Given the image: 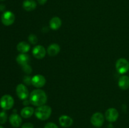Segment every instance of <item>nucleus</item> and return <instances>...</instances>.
<instances>
[{
	"instance_id": "1",
	"label": "nucleus",
	"mask_w": 129,
	"mask_h": 128,
	"mask_svg": "<svg viewBox=\"0 0 129 128\" xmlns=\"http://www.w3.org/2000/svg\"><path fill=\"white\" fill-rule=\"evenodd\" d=\"M29 101L31 104L36 107L45 105L47 101V95L44 90L41 89H35L30 93L29 95Z\"/></svg>"
},
{
	"instance_id": "2",
	"label": "nucleus",
	"mask_w": 129,
	"mask_h": 128,
	"mask_svg": "<svg viewBox=\"0 0 129 128\" xmlns=\"http://www.w3.org/2000/svg\"><path fill=\"white\" fill-rule=\"evenodd\" d=\"M52 114V109L50 106L43 105L37 107L35 110V115L37 119L41 120H45L50 117Z\"/></svg>"
},
{
	"instance_id": "3",
	"label": "nucleus",
	"mask_w": 129,
	"mask_h": 128,
	"mask_svg": "<svg viewBox=\"0 0 129 128\" xmlns=\"http://www.w3.org/2000/svg\"><path fill=\"white\" fill-rule=\"evenodd\" d=\"M14 99L11 95L6 94L0 99V106L3 110H10L13 107Z\"/></svg>"
},
{
	"instance_id": "4",
	"label": "nucleus",
	"mask_w": 129,
	"mask_h": 128,
	"mask_svg": "<svg viewBox=\"0 0 129 128\" xmlns=\"http://www.w3.org/2000/svg\"><path fill=\"white\" fill-rule=\"evenodd\" d=\"M117 71L120 74H124L129 70V62L128 60L123 58H119L115 64Z\"/></svg>"
},
{
	"instance_id": "5",
	"label": "nucleus",
	"mask_w": 129,
	"mask_h": 128,
	"mask_svg": "<svg viewBox=\"0 0 129 128\" xmlns=\"http://www.w3.org/2000/svg\"><path fill=\"white\" fill-rule=\"evenodd\" d=\"M16 92L18 97L22 100H26L30 95L27 87L23 84H20L17 85L16 88Z\"/></svg>"
},
{
	"instance_id": "6",
	"label": "nucleus",
	"mask_w": 129,
	"mask_h": 128,
	"mask_svg": "<svg viewBox=\"0 0 129 128\" xmlns=\"http://www.w3.org/2000/svg\"><path fill=\"white\" fill-rule=\"evenodd\" d=\"M91 123L96 127H100L105 122V117L101 112H96L91 117Z\"/></svg>"
},
{
	"instance_id": "7",
	"label": "nucleus",
	"mask_w": 129,
	"mask_h": 128,
	"mask_svg": "<svg viewBox=\"0 0 129 128\" xmlns=\"http://www.w3.org/2000/svg\"><path fill=\"white\" fill-rule=\"evenodd\" d=\"M15 16L11 11H5L1 16V22L5 26H10L15 22Z\"/></svg>"
},
{
	"instance_id": "8",
	"label": "nucleus",
	"mask_w": 129,
	"mask_h": 128,
	"mask_svg": "<svg viewBox=\"0 0 129 128\" xmlns=\"http://www.w3.org/2000/svg\"><path fill=\"white\" fill-rule=\"evenodd\" d=\"M119 114L115 108H110L105 112V118L110 122H115L118 119Z\"/></svg>"
},
{
	"instance_id": "9",
	"label": "nucleus",
	"mask_w": 129,
	"mask_h": 128,
	"mask_svg": "<svg viewBox=\"0 0 129 128\" xmlns=\"http://www.w3.org/2000/svg\"><path fill=\"white\" fill-rule=\"evenodd\" d=\"M46 79L43 75L38 74L31 78V84L36 88H41L45 85Z\"/></svg>"
},
{
	"instance_id": "10",
	"label": "nucleus",
	"mask_w": 129,
	"mask_h": 128,
	"mask_svg": "<svg viewBox=\"0 0 129 128\" xmlns=\"http://www.w3.org/2000/svg\"><path fill=\"white\" fill-rule=\"evenodd\" d=\"M32 53L37 59H42L46 55V50L42 45H37L33 49Z\"/></svg>"
},
{
	"instance_id": "11",
	"label": "nucleus",
	"mask_w": 129,
	"mask_h": 128,
	"mask_svg": "<svg viewBox=\"0 0 129 128\" xmlns=\"http://www.w3.org/2000/svg\"><path fill=\"white\" fill-rule=\"evenodd\" d=\"M10 124L15 127H19L22 123V119L21 117L17 114H12L9 118Z\"/></svg>"
},
{
	"instance_id": "12",
	"label": "nucleus",
	"mask_w": 129,
	"mask_h": 128,
	"mask_svg": "<svg viewBox=\"0 0 129 128\" xmlns=\"http://www.w3.org/2000/svg\"><path fill=\"white\" fill-rule=\"evenodd\" d=\"M59 124L61 126L64 127H68L72 125L73 123V120L71 117L66 115H62L59 119Z\"/></svg>"
},
{
	"instance_id": "13",
	"label": "nucleus",
	"mask_w": 129,
	"mask_h": 128,
	"mask_svg": "<svg viewBox=\"0 0 129 128\" xmlns=\"http://www.w3.org/2000/svg\"><path fill=\"white\" fill-rule=\"evenodd\" d=\"M60 47L57 43H52L49 45L47 48V53L49 56H54L57 55L60 52Z\"/></svg>"
},
{
	"instance_id": "14",
	"label": "nucleus",
	"mask_w": 129,
	"mask_h": 128,
	"mask_svg": "<svg viewBox=\"0 0 129 128\" xmlns=\"http://www.w3.org/2000/svg\"><path fill=\"white\" fill-rule=\"evenodd\" d=\"M49 25H50V28L52 30H57L61 26L62 21L60 18L55 16V17H53L52 18L50 19V21H49Z\"/></svg>"
},
{
	"instance_id": "15",
	"label": "nucleus",
	"mask_w": 129,
	"mask_h": 128,
	"mask_svg": "<svg viewBox=\"0 0 129 128\" xmlns=\"http://www.w3.org/2000/svg\"><path fill=\"white\" fill-rule=\"evenodd\" d=\"M118 87L122 90H125L129 88V77L127 75H123L118 80Z\"/></svg>"
},
{
	"instance_id": "16",
	"label": "nucleus",
	"mask_w": 129,
	"mask_h": 128,
	"mask_svg": "<svg viewBox=\"0 0 129 128\" xmlns=\"http://www.w3.org/2000/svg\"><path fill=\"white\" fill-rule=\"evenodd\" d=\"M35 113V110L32 107L26 106L23 108L20 112V114L22 117L25 118V119H28L30 118L33 115V114Z\"/></svg>"
},
{
	"instance_id": "17",
	"label": "nucleus",
	"mask_w": 129,
	"mask_h": 128,
	"mask_svg": "<svg viewBox=\"0 0 129 128\" xmlns=\"http://www.w3.org/2000/svg\"><path fill=\"white\" fill-rule=\"evenodd\" d=\"M30 56L27 54L20 53L17 56L16 60L19 65L23 66V65H25L26 64H28V62L30 61Z\"/></svg>"
},
{
	"instance_id": "18",
	"label": "nucleus",
	"mask_w": 129,
	"mask_h": 128,
	"mask_svg": "<svg viewBox=\"0 0 129 128\" xmlns=\"http://www.w3.org/2000/svg\"><path fill=\"white\" fill-rule=\"evenodd\" d=\"M37 7V3L34 0H25L23 3V8L27 11H31Z\"/></svg>"
},
{
	"instance_id": "19",
	"label": "nucleus",
	"mask_w": 129,
	"mask_h": 128,
	"mask_svg": "<svg viewBox=\"0 0 129 128\" xmlns=\"http://www.w3.org/2000/svg\"><path fill=\"white\" fill-rule=\"evenodd\" d=\"M17 50L21 53H26L30 50V46L28 43L25 41H21L18 43V44L16 46Z\"/></svg>"
},
{
	"instance_id": "20",
	"label": "nucleus",
	"mask_w": 129,
	"mask_h": 128,
	"mask_svg": "<svg viewBox=\"0 0 129 128\" xmlns=\"http://www.w3.org/2000/svg\"><path fill=\"white\" fill-rule=\"evenodd\" d=\"M28 40L29 42L32 45H35L38 42V38L34 34H30L28 37Z\"/></svg>"
},
{
	"instance_id": "21",
	"label": "nucleus",
	"mask_w": 129,
	"mask_h": 128,
	"mask_svg": "<svg viewBox=\"0 0 129 128\" xmlns=\"http://www.w3.org/2000/svg\"><path fill=\"white\" fill-rule=\"evenodd\" d=\"M8 115L7 114L5 111H2L0 112V124H3L7 121Z\"/></svg>"
},
{
	"instance_id": "22",
	"label": "nucleus",
	"mask_w": 129,
	"mask_h": 128,
	"mask_svg": "<svg viewBox=\"0 0 129 128\" xmlns=\"http://www.w3.org/2000/svg\"><path fill=\"white\" fill-rule=\"evenodd\" d=\"M22 69L23 71L26 74H30L31 72H32V68L30 65H29L28 64H26L25 65H23Z\"/></svg>"
},
{
	"instance_id": "23",
	"label": "nucleus",
	"mask_w": 129,
	"mask_h": 128,
	"mask_svg": "<svg viewBox=\"0 0 129 128\" xmlns=\"http://www.w3.org/2000/svg\"><path fill=\"white\" fill-rule=\"evenodd\" d=\"M23 82L27 85L31 84V78L29 76H25L23 78Z\"/></svg>"
},
{
	"instance_id": "24",
	"label": "nucleus",
	"mask_w": 129,
	"mask_h": 128,
	"mask_svg": "<svg viewBox=\"0 0 129 128\" xmlns=\"http://www.w3.org/2000/svg\"><path fill=\"white\" fill-rule=\"evenodd\" d=\"M44 128H59L57 125L53 122H48L45 124Z\"/></svg>"
},
{
	"instance_id": "25",
	"label": "nucleus",
	"mask_w": 129,
	"mask_h": 128,
	"mask_svg": "<svg viewBox=\"0 0 129 128\" xmlns=\"http://www.w3.org/2000/svg\"><path fill=\"white\" fill-rule=\"evenodd\" d=\"M21 128H34V125L30 122H26L23 124Z\"/></svg>"
},
{
	"instance_id": "26",
	"label": "nucleus",
	"mask_w": 129,
	"mask_h": 128,
	"mask_svg": "<svg viewBox=\"0 0 129 128\" xmlns=\"http://www.w3.org/2000/svg\"><path fill=\"white\" fill-rule=\"evenodd\" d=\"M37 1L40 5H44L46 3V2L47 1V0H37Z\"/></svg>"
},
{
	"instance_id": "27",
	"label": "nucleus",
	"mask_w": 129,
	"mask_h": 128,
	"mask_svg": "<svg viewBox=\"0 0 129 128\" xmlns=\"http://www.w3.org/2000/svg\"><path fill=\"white\" fill-rule=\"evenodd\" d=\"M5 10V6L4 5H0V11H3Z\"/></svg>"
},
{
	"instance_id": "28",
	"label": "nucleus",
	"mask_w": 129,
	"mask_h": 128,
	"mask_svg": "<svg viewBox=\"0 0 129 128\" xmlns=\"http://www.w3.org/2000/svg\"><path fill=\"white\" fill-rule=\"evenodd\" d=\"M0 128H4V127H3L1 126V125H0Z\"/></svg>"
},
{
	"instance_id": "29",
	"label": "nucleus",
	"mask_w": 129,
	"mask_h": 128,
	"mask_svg": "<svg viewBox=\"0 0 129 128\" xmlns=\"http://www.w3.org/2000/svg\"><path fill=\"white\" fill-rule=\"evenodd\" d=\"M0 1H5V0H0Z\"/></svg>"
}]
</instances>
